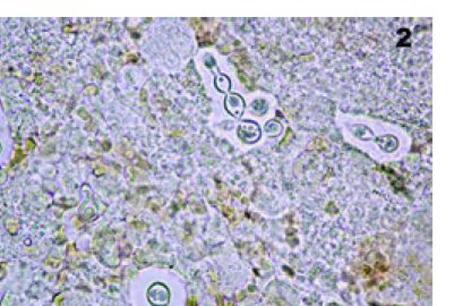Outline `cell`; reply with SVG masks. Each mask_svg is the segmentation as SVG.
I'll return each instance as SVG.
<instances>
[{"mask_svg":"<svg viewBox=\"0 0 454 306\" xmlns=\"http://www.w3.org/2000/svg\"><path fill=\"white\" fill-rule=\"evenodd\" d=\"M148 299L153 306H166L170 302V292L165 285L156 283L148 290Z\"/></svg>","mask_w":454,"mask_h":306,"instance_id":"cell-1","label":"cell"}]
</instances>
